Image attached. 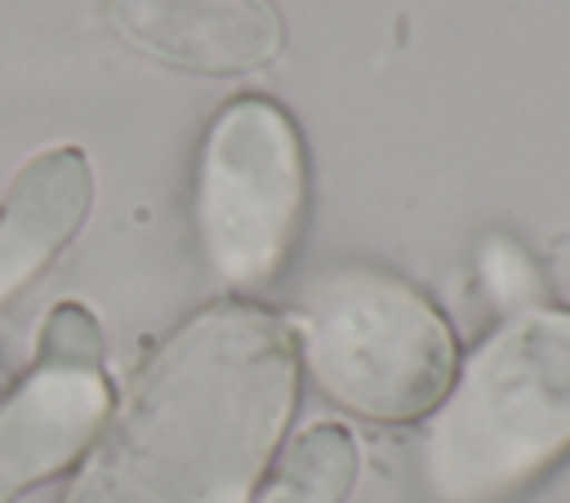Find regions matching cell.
<instances>
[{"mask_svg":"<svg viewBox=\"0 0 570 503\" xmlns=\"http://www.w3.org/2000/svg\"><path fill=\"white\" fill-rule=\"evenodd\" d=\"M107 22L138 53L191 76H245L281 53L272 0H107Z\"/></svg>","mask_w":570,"mask_h":503,"instance_id":"277c9868","label":"cell"},{"mask_svg":"<svg viewBox=\"0 0 570 503\" xmlns=\"http://www.w3.org/2000/svg\"><path fill=\"white\" fill-rule=\"evenodd\" d=\"M307 343L316 374L370 414H414L450 374L441 320L414 294L374 276H343L321 289Z\"/></svg>","mask_w":570,"mask_h":503,"instance_id":"7a4b0ae2","label":"cell"},{"mask_svg":"<svg viewBox=\"0 0 570 503\" xmlns=\"http://www.w3.org/2000/svg\"><path fill=\"white\" fill-rule=\"evenodd\" d=\"M570 445V316H530L472 365L436 427L454 485H503Z\"/></svg>","mask_w":570,"mask_h":503,"instance_id":"6da1fadb","label":"cell"},{"mask_svg":"<svg viewBox=\"0 0 570 503\" xmlns=\"http://www.w3.org/2000/svg\"><path fill=\"white\" fill-rule=\"evenodd\" d=\"M303 200L298 138L281 107L263 98L232 102L205 142L200 214L223 272L258 276L276 263Z\"/></svg>","mask_w":570,"mask_h":503,"instance_id":"3957f363","label":"cell"}]
</instances>
